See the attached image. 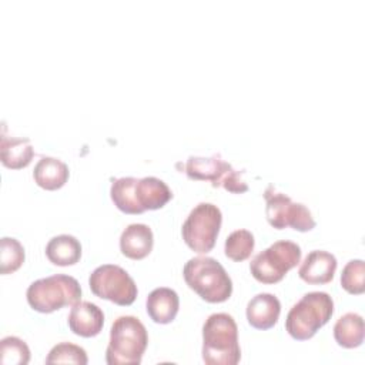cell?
Listing matches in <instances>:
<instances>
[{"mask_svg": "<svg viewBox=\"0 0 365 365\" xmlns=\"http://www.w3.org/2000/svg\"><path fill=\"white\" fill-rule=\"evenodd\" d=\"M110 197L125 214H141L164 207L173 197L168 185L157 177H121L113 180Z\"/></svg>", "mask_w": 365, "mask_h": 365, "instance_id": "6da1fadb", "label": "cell"}, {"mask_svg": "<svg viewBox=\"0 0 365 365\" xmlns=\"http://www.w3.org/2000/svg\"><path fill=\"white\" fill-rule=\"evenodd\" d=\"M202 359L208 365H235L241 359L238 327L225 312L211 314L202 325Z\"/></svg>", "mask_w": 365, "mask_h": 365, "instance_id": "7a4b0ae2", "label": "cell"}, {"mask_svg": "<svg viewBox=\"0 0 365 365\" xmlns=\"http://www.w3.org/2000/svg\"><path fill=\"white\" fill-rule=\"evenodd\" d=\"M182 275L187 285L207 302H224L231 297L232 281L225 268L212 257L190 258Z\"/></svg>", "mask_w": 365, "mask_h": 365, "instance_id": "3957f363", "label": "cell"}, {"mask_svg": "<svg viewBox=\"0 0 365 365\" xmlns=\"http://www.w3.org/2000/svg\"><path fill=\"white\" fill-rule=\"evenodd\" d=\"M148 345L144 324L133 315L118 317L110 329V342L106 349L108 365L140 364Z\"/></svg>", "mask_w": 365, "mask_h": 365, "instance_id": "277c9868", "label": "cell"}, {"mask_svg": "<svg viewBox=\"0 0 365 365\" xmlns=\"http://www.w3.org/2000/svg\"><path fill=\"white\" fill-rule=\"evenodd\" d=\"M334 314V301L322 291L307 292L291 307L285 319V329L297 341L312 338Z\"/></svg>", "mask_w": 365, "mask_h": 365, "instance_id": "5b68a950", "label": "cell"}, {"mask_svg": "<svg viewBox=\"0 0 365 365\" xmlns=\"http://www.w3.org/2000/svg\"><path fill=\"white\" fill-rule=\"evenodd\" d=\"M26 297L34 311L48 314L66 305L77 304L81 298V287L71 275L54 274L31 282Z\"/></svg>", "mask_w": 365, "mask_h": 365, "instance_id": "8992f818", "label": "cell"}, {"mask_svg": "<svg viewBox=\"0 0 365 365\" xmlns=\"http://www.w3.org/2000/svg\"><path fill=\"white\" fill-rule=\"evenodd\" d=\"M301 259V247L289 240H279L257 254L250 262L252 277L262 284H275Z\"/></svg>", "mask_w": 365, "mask_h": 365, "instance_id": "52a82bcc", "label": "cell"}, {"mask_svg": "<svg viewBox=\"0 0 365 365\" xmlns=\"http://www.w3.org/2000/svg\"><path fill=\"white\" fill-rule=\"evenodd\" d=\"M221 222L222 214L217 205L200 202L190 211L182 224V240L192 251L207 254L215 245Z\"/></svg>", "mask_w": 365, "mask_h": 365, "instance_id": "ba28073f", "label": "cell"}, {"mask_svg": "<svg viewBox=\"0 0 365 365\" xmlns=\"http://www.w3.org/2000/svg\"><path fill=\"white\" fill-rule=\"evenodd\" d=\"M88 285L94 295L117 305H131L138 294L133 277L115 264H103L97 267L90 274Z\"/></svg>", "mask_w": 365, "mask_h": 365, "instance_id": "9c48e42d", "label": "cell"}, {"mask_svg": "<svg viewBox=\"0 0 365 365\" xmlns=\"http://www.w3.org/2000/svg\"><path fill=\"white\" fill-rule=\"evenodd\" d=\"M185 174L191 180L211 181L212 187H224L230 192L240 194L248 190V185L242 178L244 173L224 161L220 154L211 157H188L185 163Z\"/></svg>", "mask_w": 365, "mask_h": 365, "instance_id": "30bf717a", "label": "cell"}, {"mask_svg": "<svg viewBox=\"0 0 365 365\" xmlns=\"http://www.w3.org/2000/svg\"><path fill=\"white\" fill-rule=\"evenodd\" d=\"M265 215L271 227L282 230L291 227L305 232L315 227V220L311 211L301 202H294L287 194L277 191L269 185L265 192Z\"/></svg>", "mask_w": 365, "mask_h": 365, "instance_id": "8fae6325", "label": "cell"}, {"mask_svg": "<svg viewBox=\"0 0 365 365\" xmlns=\"http://www.w3.org/2000/svg\"><path fill=\"white\" fill-rule=\"evenodd\" d=\"M70 329L80 336L91 338L101 332L104 325V314L101 308L90 301H78L68 314Z\"/></svg>", "mask_w": 365, "mask_h": 365, "instance_id": "7c38bea8", "label": "cell"}, {"mask_svg": "<svg viewBox=\"0 0 365 365\" xmlns=\"http://www.w3.org/2000/svg\"><path fill=\"white\" fill-rule=\"evenodd\" d=\"M336 258L324 250L311 251L302 261L298 275L308 284H327L334 278L336 269Z\"/></svg>", "mask_w": 365, "mask_h": 365, "instance_id": "4fadbf2b", "label": "cell"}, {"mask_svg": "<svg viewBox=\"0 0 365 365\" xmlns=\"http://www.w3.org/2000/svg\"><path fill=\"white\" fill-rule=\"evenodd\" d=\"M281 314L279 299L269 292H261L252 297L247 304V319L257 329L272 328Z\"/></svg>", "mask_w": 365, "mask_h": 365, "instance_id": "5bb4252c", "label": "cell"}, {"mask_svg": "<svg viewBox=\"0 0 365 365\" xmlns=\"http://www.w3.org/2000/svg\"><path fill=\"white\" fill-rule=\"evenodd\" d=\"M154 245L153 231L145 224H130L124 228L120 237L121 252L131 259L145 258Z\"/></svg>", "mask_w": 365, "mask_h": 365, "instance_id": "9a60e30c", "label": "cell"}, {"mask_svg": "<svg viewBox=\"0 0 365 365\" xmlns=\"http://www.w3.org/2000/svg\"><path fill=\"white\" fill-rule=\"evenodd\" d=\"M180 307L178 294L168 287L153 289L145 301L148 317L157 324H170L175 319Z\"/></svg>", "mask_w": 365, "mask_h": 365, "instance_id": "2e32d148", "label": "cell"}, {"mask_svg": "<svg viewBox=\"0 0 365 365\" xmlns=\"http://www.w3.org/2000/svg\"><path fill=\"white\" fill-rule=\"evenodd\" d=\"M68 175V165L56 157H41L33 170L36 184L48 191L61 188L67 182Z\"/></svg>", "mask_w": 365, "mask_h": 365, "instance_id": "e0dca14e", "label": "cell"}, {"mask_svg": "<svg viewBox=\"0 0 365 365\" xmlns=\"http://www.w3.org/2000/svg\"><path fill=\"white\" fill-rule=\"evenodd\" d=\"M34 148L27 137H1L0 157L4 167L11 170H20L31 163Z\"/></svg>", "mask_w": 365, "mask_h": 365, "instance_id": "ac0fdd59", "label": "cell"}, {"mask_svg": "<svg viewBox=\"0 0 365 365\" xmlns=\"http://www.w3.org/2000/svg\"><path fill=\"white\" fill-rule=\"evenodd\" d=\"M46 255L54 265H74L80 261L81 244L74 235L60 234L48 240L46 245Z\"/></svg>", "mask_w": 365, "mask_h": 365, "instance_id": "d6986e66", "label": "cell"}, {"mask_svg": "<svg viewBox=\"0 0 365 365\" xmlns=\"http://www.w3.org/2000/svg\"><path fill=\"white\" fill-rule=\"evenodd\" d=\"M334 338L342 348H356L364 342V319L356 312L344 314L334 325Z\"/></svg>", "mask_w": 365, "mask_h": 365, "instance_id": "ffe728a7", "label": "cell"}, {"mask_svg": "<svg viewBox=\"0 0 365 365\" xmlns=\"http://www.w3.org/2000/svg\"><path fill=\"white\" fill-rule=\"evenodd\" d=\"M254 245H255V241H254L252 232L248 230L240 228L232 231L227 237L224 244V251L230 259L241 262L251 255Z\"/></svg>", "mask_w": 365, "mask_h": 365, "instance_id": "44dd1931", "label": "cell"}, {"mask_svg": "<svg viewBox=\"0 0 365 365\" xmlns=\"http://www.w3.org/2000/svg\"><path fill=\"white\" fill-rule=\"evenodd\" d=\"M24 248L19 240L3 237L0 241V272L11 274L24 262Z\"/></svg>", "mask_w": 365, "mask_h": 365, "instance_id": "7402d4cb", "label": "cell"}, {"mask_svg": "<svg viewBox=\"0 0 365 365\" xmlns=\"http://www.w3.org/2000/svg\"><path fill=\"white\" fill-rule=\"evenodd\" d=\"M0 354L3 365H26L30 361L27 344L17 336H4L0 341Z\"/></svg>", "mask_w": 365, "mask_h": 365, "instance_id": "603a6c76", "label": "cell"}, {"mask_svg": "<svg viewBox=\"0 0 365 365\" xmlns=\"http://www.w3.org/2000/svg\"><path fill=\"white\" fill-rule=\"evenodd\" d=\"M88 362L87 352L80 345L71 342H60L54 345L47 358L46 364H80L86 365Z\"/></svg>", "mask_w": 365, "mask_h": 365, "instance_id": "cb8c5ba5", "label": "cell"}, {"mask_svg": "<svg viewBox=\"0 0 365 365\" xmlns=\"http://www.w3.org/2000/svg\"><path fill=\"white\" fill-rule=\"evenodd\" d=\"M364 275H365L364 261L362 259H351L342 268L341 287L349 294H354V295L362 294L365 291Z\"/></svg>", "mask_w": 365, "mask_h": 365, "instance_id": "d4e9b609", "label": "cell"}]
</instances>
